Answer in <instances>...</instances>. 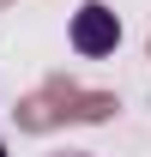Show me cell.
<instances>
[{"mask_svg": "<svg viewBox=\"0 0 151 157\" xmlns=\"http://www.w3.org/2000/svg\"><path fill=\"white\" fill-rule=\"evenodd\" d=\"M115 42H121V18H115L103 0H85L73 12V48L97 60V55H115Z\"/></svg>", "mask_w": 151, "mask_h": 157, "instance_id": "obj_1", "label": "cell"}, {"mask_svg": "<svg viewBox=\"0 0 151 157\" xmlns=\"http://www.w3.org/2000/svg\"><path fill=\"white\" fill-rule=\"evenodd\" d=\"M48 157H91V151H48Z\"/></svg>", "mask_w": 151, "mask_h": 157, "instance_id": "obj_2", "label": "cell"}, {"mask_svg": "<svg viewBox=\"0 0 151 157\" xmlns=\"http://www.w3.org/2000/svg\"><path fill=\"white\" fill-rule=\"evenodd\" d=\"M0 157H6V151H0Z\"/></svg>", "mask_w": 151, "mask_h": 157, "instance_id": "obj_3", "label": "cell"}]
</instances>
